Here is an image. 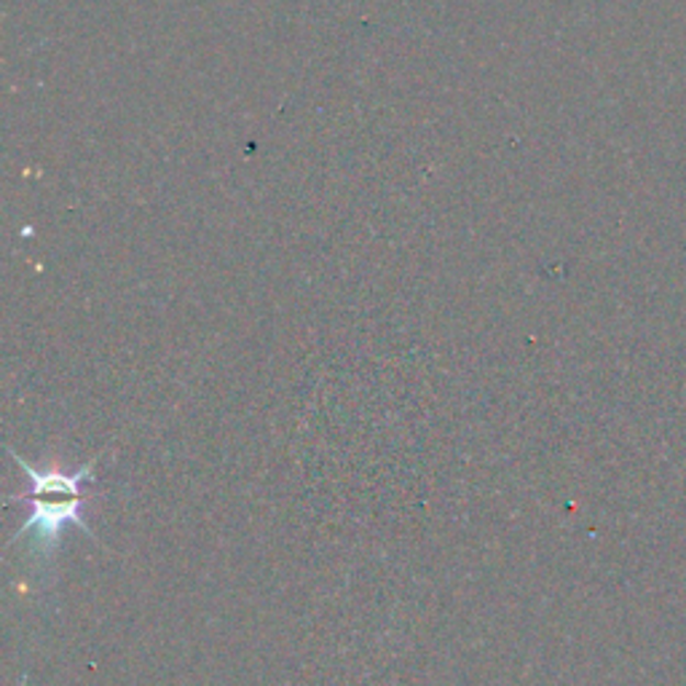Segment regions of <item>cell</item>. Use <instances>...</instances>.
Returning <instances> with one entry per match:
<instances>
[{
    "label": "cell",
    "instance_id": "obj_1",
    "mask_svg": "<svg viewBox=\"0 0 686 686\" xmlns=\"http://www.w3.org/2000/svg\"><path fill=\"white\" fill-rule=\"evenodd\" d=\"M11 459L27 472V477L33 481V496H30V507H33V515L20 526V531L11 537L9 544H14L16 539H22V533L35 531V550L44 552V555H54L59 550V533L63 528L72 524L81 531H87V537H94L92 526L87 524V518L81 515L83 507V494H81V483H92L94 481V464L97 459L87 461L83 466H78L76 472H65V470H35L33 464H27L14 448H9Z\"/></svg>",
    "mask_w": 686,
    "mask_h": 686
}]
</instances>
